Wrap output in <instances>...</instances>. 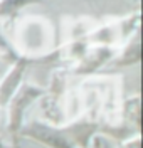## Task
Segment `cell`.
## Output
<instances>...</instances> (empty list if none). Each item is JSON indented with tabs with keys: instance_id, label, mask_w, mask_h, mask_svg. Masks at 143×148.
Masks as SVG:
<instances>
[{
	"instance_id": "2",
	"label": "cell",
	"mask_w": 143,
	"mask_h": 148,
	"mask_svg": "<svg viewBox=\"0 0 143 148\" xmlns=\"http://www.w3.org/2000/svg\"><path fill=\"white\" fill-rule=\"evenodd\" d=\"M42 0H0V17H9L17 14L20 9L30 3H39Z\"/></svg>"
},
{
	"instance_id": "1",
	"label": "cell",
	"mask_w": 143,
	"mask_h": 148,
	"mask_svg": "<svg viewBox=\"0 0 143 148\" xmlns=\"http://www.w3.org/2000/svg\"><path fill=\"white\" fill-rule=\"evenodd\" d=\"M42 94L40 88H34V86H22L19 89H15V92L12 94V98L9 99V128L12 135H17L22 130V114L30 103L34 99H37Z\"/></svg>"
}]
</instances>
